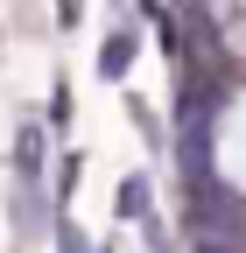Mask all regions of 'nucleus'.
<instances>
[{"label":"nucleus","instance_id":"obj_1","mask_svg":"<svg viewBox=\"0 0 246 253\" xmlns=\"http://www.w3.org/2000/svg\"><path fill=\"white\" fill-rule=\"evenodd\" d=\"M42 162H49L42 120H21V134H14V176H21V183H42Z\"/></svg>","mask_w":246,"mask_h":253},{"label":"nucleus","instance_id":"obj_2","mask_svg":"<svg viewBox=\"0 0 246 253\" xmlns=\"http://www.w3.org/2000/svg\"><path fill=\"white\" fill-rule=\"evenodd\" d=\"M148 211H155V183H148V176H127V183H120V218L141 225Z\"/></svg>","mask_w":246,"mask_h":253},{"label":"nucleus","instance_id":"obj_3","mask_svg":"<svg viewBox=\"0 0 246 253\" xmlns=\"http://www.w3.org/2000/svg\"><path fill=\"white\" fill-rule=\"evenodd\" d=\"M49 218H56V211H49V197H42L36 183H21V197H14V225H21V232H42Z\"/></svg>","mask_w":246,"mask_h":253},{"label":"nucleus","instance_id":"obj_4","mask_svg":"<svg viewBox=\"0 0 246 253\" xmlns=\"http://www.w3.org/2000/svg\"><path fill=\"white\" fill-rule=\"evenodd\" d=\"M127 63H134V36L120 28V36H106V49H99V78H127Z\"/></svg>","mask_w":246,"mask_h":253},{"label":"nucleus","instance_id":"obj_5","mask_svg":"<svg viewBox=\"0 0 246 253\" xmlns=\"http://www.w3.org/2000/svg\"><path fill=\"white\" fill-rule=\"evenodd\" d=\"M49 232H56V253H99V246H91V239L71 225V218H49Z\"/></svg>","mask_w":246,"mask_h":253},{"label":"nucleus","instance_id":"obj_6","mask_svg":"<svg viewBox=\"0 0 246 253\" xmlns=\"http://www.w3.org/2000/svg\"><path fill=\"white\" fill-rule=\"evenodd\" d=\"M197 253H239V246H232V239H204Z\"/></svg>","mask_w":246,"mask_h":253},{"label":"nucleus","instance_id":"obj_7","mask_svg":"<svg viewBox=\"0 0 246 253\" xmlns=\"http://www.w3.org/2000/svg\"><path fill=\"white\" fill-rule=\"evenodd\" d=\"M78 7H84V0H56V14H64V21H78Z\"/></svg>","mask_w":246,"mask_h":253}]
</instances>
